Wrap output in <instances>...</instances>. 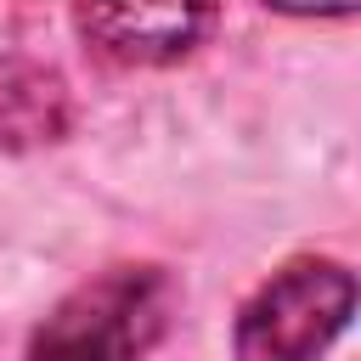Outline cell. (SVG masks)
Returning <instances> with one entry per match:
<instances>
[{
  "instance_id": "cell-3",
  "label": "cell",
  "mask_w": 361,
  "mask_h": 361,
  "mask_svg": "<svg viewBox=\"0 0 361 361\" xmlns=\"http://www.w3.org/2000/svg\"><path fill=\"white\" fill-rule=\"evenodd\" d=\"M85 45L118 68L180 62L214 23V0H73Z\"/></svg>"
},
{
  "instance_id": "cell-5",
  "label": "cell",
  "mask_w": 361,
  "mask_h": 361,
  "mask_svg": "<svg viewBox=\"0 0 361 361\" xmlns=\"http://www.w3.org/2000/svg\"><path fill=\"white\" fill-rule=\"evenodd\" d=\"M271 11H288V17H350L355 0H265Z\"/></svg>"
},
{
  "instance_id": "cell-2",
  "label": "cell",
  "mask_w": 361,
  "mask_h": 361,
  "mask_svg": "<svg viewBox=\"0 0 361 361\" xmlns=\"http://www.w3.org/2000/svg\"><path fill=\"white\" fill-rule=\"evenodd\" d=\"M350 310H355V276L338 259H293L237 310L231 355L237 361H322L327 344L350 327Z\"/></svg>"
},
{
  "instance_id": "cell-4",
  "label": "cell",
  "mask_w": 361,
  "mask_h": 361,
  "mask_svg": "<svg viewBox=\"0 0 361 361\" xmlns=\"http://www.w3.org/2000/svg\"><path fill=\"white\" fill-rule=\"evenodd\" d=\"M73 124V102L56 68L28 56H0V152H34L62 141Z\"/></svg>"
},
{
  "instance_id": "cell-1",
  "label": "cell",
  "mask_w": 361,
  "mask_h": 361,
  "mask_svg": "<svg viewBox=\"0 0 361 361\" xmlns=\"http://www.w3.org/2000/svg\"><path fill=\"white\" fill-rule=\"evenodd\" d=\"M169 299L158 265H113L34 327L23 361H141L169 322Z\"/></svg>"
}]
</instances>
